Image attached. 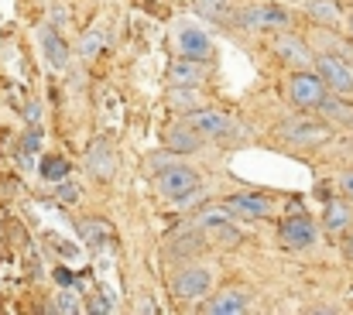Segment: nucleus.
Returning <instances> with one entry per match:
<instances>
[{
	"label": "nucleus",
	"instance_id": "423d86ee",
	"mask_svg": "<svg viewBox=\"0 0 353 315\" xmlns=\"http://www.w3.org/2000/svg\"><path fill=\"white\" fill-rule=\"evenodd\" d=\"M236 21H240L243 28H250V31H261V28H288V24H292L288 10H281V7H254V10H243Z\"/></svg>",
	"mask_w": 353,
	"mask_h": 315
},
{
	"label": "nucleus",
	"instance_id": "5701e85b",
	"mask_svg": "<svg viewBox=\"0 0 353 315\" xmlns=\"http://www.w3.org/2000/svg\"><path fill=\"white\" fill-rule=\"evenodd\" d=\"M52 312H65V315L79 312V295H76V292H62V295L55 298V305H52Z\"/></svg>",
	"mask_w": 353,
	"mask_h": 315
},
{
	"label": "nucleus",
	"instance_id": "a878e982",
	"mask_svg": "<svg viewBox=\"0 0 353 315\" xmlns=\"http://www.w3.org/2000/svg\"><path fill=\"white\" fill-rule=\"evenodd\" d=\"M52 278H55L62 288H72V285H76V274H72L69 267H55V271H52Z\"/></svg>",
	"mask_w": 353,
	"mask_h": 315
},
{
	"label": "nucleus",
	"instance_id": "4468645a",
	"mask_svg": "<svg viewBox=\"0 0 353 315\" xmlns=\"http://www.w3.org/2000/svg\"><path fill=\"white\" fill-rule=\"evenodd\" d=\"M90 172L97 179H114V151L103 137L93 141V148H90Z\"/></svg>",
	"mask_w": 353,
	"mask_h": 315
},
{
	"label": "nucleus",
	"instance_id": "20e7f679",
	"mask_svg": "<svg viewBox=\"0 0 353 315\" xmlns=\"http://www.w3.org/2000/svg\"><path fill=\"white\" fill-rule=\"evenodd\" d=\"M185 123L199 134V137H227L234 130V123L220 113V110H192L185 116Z\"/></svg>",
	"mask_w": 353,
	"mask_h": 315
},
{
	"label": "nucleus",
	"instance_id": "6ab92c4d",
	"mask_svg": "<svg viewBox=\"0 0 353 315\" xmlns=\"http://www.w3.org/2000/svg\"><path fill=\"white\" fill-rule=\"evenodd\" d=\"M350 219H353V212H350L347 203H330L326 212H323V223H326V230H333V233H336V230H343Z\"/></svg>",
	"mask_w": 353,
	"mask_h": 315
},
{
	"label": "nucleus",
	"instance_id": "c756f323",
	"mask_svg": "<svg viewBox=\"0 0 353 315\" xmlns=\"http://www.w3.org/2000/svg\"><path fill=\"white\" fill-rule=\"evenodd\" d=\"M24 116H28L31 123H38V116H41V106H38V103H31L28 110H24Z\"/></svg>",
	"mask_w": 353,
	"mask_h": 315
},
{
	"label": "nucleus",
	"instance_id": "9d476101",
	"mask_svg": "<svg viewBox=\"0 0 353 315\" xmlns=\"http://www.w3.org/2000/svg\"><path fill=\"white\" fill-rule=\"evenodd\" d=\"M223 206L230 210L234 219H261V216L271 212V203L261 199V196H234V199H227Z\"/></svg>",
	"mask_w": 353,
	"mask_h": 315
},
{
	"label": "nucleus",
	"instance_id": "0eeeda50",
	"mask_svg": "<svg viewBox=\"0 0 353 315\" xmlns=\"http://www.w3.org/2000/svg\"><path fill=\"white\" fill-rule=\"evenodd\" d=\"M281 240H285L288 247H295V250H305V247L316 243V226H312L309 219H302V216H299V219L292 216V219L281 223Z\"/></svg>",
	"mask_w": 353,
	"mask_h": 315
},
{
	"label": "nucleus",
	"instance_id": "393cba45",
	"mask_svg": "<svg viewBox=\"0 0 353 315\" xmlns=\"http://www.w3.org/2000/svg\"><path fill=\"white\" fill-rule=\"evenodd\" d=\"M55 199H59V203H76V199H79V185H72V182L62 179V185L55 189Z\"/></svg>",
	"mask_w": 353,
	"mask_h": 315
},
{
	"label": "nucleus",
	"instance_id": "a211bd4d",
	"mask_svg": "<svg viewBox=\"0 0 353 315\" xmlns=\"http://www.w3.org/2000/svg\"><path fill=\"white\" fill-rule=\"evenodd\" d=\"M319 106H323V113H326L330 120H340V123H353V106H350V103H343L340 96L326 93V96L319 100Z\"/></svg>",
	"mask_w": 353,
	"mask_h": 315
},
{
	"label": "nucleus",
	"instance_id": "7ed1b4c3",
	"mask_svg": "<svg viewBox=\"0 0 353 315\" xmlns=\"http://www.w3.org/2000/svg\"><path fill=\"white\" fill-rule=\"evenodd\" d=\"M278 137H281V141H288V144H295V148H309V144L326 141V137H330V130H326L323 123H316V120H295V123L278 127Z\"/></svg>",
	"mask_w": 353,
	"mask_h": 315
},
{
	"label": "nucleus",
	"instance_id": "f257e3e1",
	"mask_svg": "<svg viewBox=\"0 0 353 315\" xmlns=\"http://www.w3.org/2000/svg\"><path fill=\"white\" fill-rule=\"evenodd\" d=\"M158 189H161L165 199L185 206V203H192L199 196V175L192 168H185V165H168L161 172V179H158Z\"/></svg>",
	"mask_w": 353,
	"mask_h": 315
},
{
	"label": "nucleus",
	"instance_id": "39448f33",
	"mask_svg": "<svg viewBox=\"0 0 353 315\" xmlns=\"http://www.w3.org/2000/svg\"><path fill=\"white\" fill-rule=\"evenodd\" d=\"M288 90H292V100L299 106H319V100L326 96V83L312 72H295Z\"/></svg>",
	"mask_w": 353,
	"mask_h": 315
},
{
	"label": "nucleus",
	"instance_id": "aec40b11",
	"mask_svg": "<svg viewBox=\"0 0 353 315\" xmlns=\"http://www.w3.org/2000/svg\"><path fill=\"white\" fill-rule=\"evenodd\" d=\"M38 172H41V179H45V182H62V179H69L72 165H69L65 158H45Z\"/></svg>",
	"mask_w": 353,
	"mask_h": 315
},
{
	"label": "nucleus",
	"instance_id": "1a4fd4ad",
	"mask_svg": "<svg viewBox=\"0 0 353 315\" xmlns=\"http://www.w3.org/2000/svg\"><path fill=\"white\" fill-rule=\"evenodd\" d=\"M179 45H182V55L192 59V62H206L213 55V45H210V38L199 28H182L179 31Z\"/></svg>",
	"mask_w": 353,
	"mask_h": 315
},
{
	"label": "nucleus",
	"instance_id": "412c9836",
	"mask_svg": "<svg viewBox=\"0 0 353 315\" xmlns=\"http://www.w3.org/2000/svg\"><path fill=\"white\" fill-rule=\"evenodd\" d=\"M309 14H312L316 21H326V24H336V21H340V10H336L333 0H312V3H309Z\"/></svg>",
	"mask_w": 353,
	"mask_h": 315
},
{
	"label": "nucleus",
	"instance_id": "c85d7f7f",
	"mask_svg": "<svg viewBox=\"0 0 353 315\" xmlns=\"http://www.w3.org/2000/svg\"><path fill=\"white\" fill-rule=\"evenodd\" d=\"M90 312H114V305H110L107 298H100V302H93V305H90Z\"/></svg>",
	"mask_w": 353,
	"mask_h": 315
},
{
	"label": "nucleus",
	"instance_id": "7c9ffc66",
	"mask_svg": "<svg viewBox=\"0 0 353 315\" xmlns=\"http://www.w3.org/2000/svg\"><path fill=\"white\" fill-rule=\"evenodd\" d=\"M347 254H350V257H353V236H350V240H347Z\"/></svg>",
	"mask_w": 353,
	"mask_h": 315
},
{
	"label": "nucleus",
	"instance_id": "2eb2a0df",
	"mask_svg": "<svg viewBox=\"0 0 353 315\" xmlns=\"http://www.w3.org/2000/svg\"><path fill=\"white\" fill-rule=\"evenodd\" d=\"M165 144H168V151H196V148L203 144V137H199L189 123H179V127H172V130L165 134Z\"/></svg>",
	"mask_w": 353,
	"mask_h": 315
},
{
	"label": "nucleus",
	"instance_id": "4be33fe9",
	"mask_svg": "<svg viewBox=\"0 0 353 315\" xmlns=\"http://www.w3.org/2000/svg\"><path fill=\"white\" fill-rule=\"evenodd\" d=\"M100 48H103V34H100V31H90V34L79 41V52H83L86 59H97Z\"/></svg>",
	"mask_w": 353,
	"mask_h": 315
},
{
	"label": "nucleus",
	"instance_id": "bb28decb",
	"mask_svg": "<svg viewBox=\"0 0 353 315\" xmlns=\"http://www.w3.org/2000/svg\"><path fill=\"white\" fill-rule=\"evenodd\" d=\"M38 148H41V130L34 127V130H28V134H24V151L31 154V151H38Z\"/></svg>",
	"mask_w": 353,
	"mask_h": 315
},
{
	"label": "nucleus",
	"instance_id": "6e6552de",
	"mask_svg": "<svg viewBox=\"0 0 353 315\" xmlns=\"http://www.w3.org/2000/svg\"><path fill=\"white\" fill-rule=\"evenodd\" d=\"M175 295L179 298H199V295H206V288H210V271L206 267H189V271H182L179 278H175Z\"/></svg>",
	"mask_w": 353,
	"mask_h": 315
},
{
	"label": "nucleus",
	"instance_id": "9b49d317",
	"mask_svg": "<svg viewBox=\"0 0 353 315\" xmlns=\"http://www.w3.org/2000/svg\"><path fill=\"white\" fill-rule=\"evenodd\" d=\"M79 236L93 247V250H110L114 247V230L103 219H83L79 223Z\"/></svg>",
	"mask_w": 353,
	"mask_h": 315
},
{
	"label": "nucleus",
	"instance_id": "f03ea898",
	"mask_svg": "<svg viewBox=\"0 0 353 315\" xmlns=\"http://www.w3.org/2000/svg\"><path fill=\"white\" fill-rule=\"evenodd\" d=\"M312 62H316V72L326 83V90H333V93H350L353 90V72L340 59H333V55H312Z\"/></svg>",
	"mask_w": 353,
	"mask_h": 315
},
{
	"label": "nucleus",
	"instance_id": "ddd939ff",
	"mask_svg": "<svg viewBox=\"0 0 353 315\" xmlns=\"http://www.w3.org/2000/svg\"><path fill=\"white\" fill-rule=\"evenodd\" d=\"M41 48H45V55H48V62L55 69H65L69 65V45L59 38L55 28H41Z\"/></svg>",
	"mask_w": 353,
	"mask_h": 315
},
{
	"label": "nucleus",
	"instance_id": "dca6fc26",
	"mask_svg": "<svg viewBox=\"0 0 353 315\" xmlns=\"http://www.w3.org/2000/svg\"><path fill=\"white\" fill-rule=\"evenodd\" d=\"M206 312H213V315H240V312H247V295H243V292H223V295H216V298L206 305Z\"/></svg>",
	"mask_w": 353,
	"mask_h": 315
},
{
	"label": "nucleus",
	"instance_id": "f8f14e48",
	"mask_svg": "<svg viewBox=\"0 0 353 315\" xmlns=\"http://www.w3.org/2000/svg\"><path fill=\"white\" fill-rule=\"evenodd\" d=\"M274 52H278L285 62H292V65H309V62H312V52H309L305 41L295 38V34H281V38L274 41Z\"/></svg>",
	"mask_w": 353,
	"mask_h": 315
},
{
	"label": "nucleus",
	"instance_id": "b1692460",
	"mask_svg": "<svg viewBox=\"0 0 353 315\" xmlns=\"http://www.w3.org/2000/svg\"><path fill=\"white\" fill-rule=\"evenodd\" d=\"M196 7H199V14H206V17H223V14H227V0H199Z\"/></svg>",
	"mask_w": 353,
	"mask_h": 315
},
{
	"label": "nucleus",
	"instance_id": "f3484780",
	"mask_svg": "<svg viewBox=\"0 0 353 315\" xmlns=\"http://www.w3.org/2000/svg\"><path fill=\"white\" fill-rule=\"evenodd\" d=\"M172 83L175 86H196V83H203V62H192V59H179L175 65H172Z\"/></svg>",
	"mask_w": 353,
	"mask_h": 315
},
{
	"label": "nucleus",
	"instance_id": "cd10ccee",
	"mask_svg": "<svg viewBox=\"0 0 353 315\" xmlns=\"http://www.w3.org/2000/svg\"><path fill=\"white\" fill-rule=\"evenodd\" d=\"M340 192H343L347 199H353V172H343V175H340Z\"/></svg>",
	"mask_w": 353,
	"mask_h": 315
},
{
	"label": "nucleus",
	"instance_id": "2f4dec72",
	"mask_svg": "<svg viewBox=\"0 0 353 315\" xmlns=\"http://www.w3.org/2000/svg\"><path fill=\"white\" fill-rule=\"evenodd\" d=\"M350 28H353V24H350Z\"/></svg>",
	"mask_w": 353,
	"mask_h": 315
}]
</instances>
